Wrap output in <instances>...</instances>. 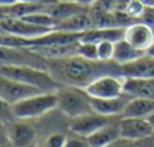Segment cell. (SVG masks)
I'll list each match as a JSON object with an SVG mask.
<instances>
[{
	"label": "cell",
	"mask_w": 154,
	"mask_h": 147,
	"mask_svg": "<svg viewBox=\"0 0 154 147\" xmlns=\"http://www.w3.org/2000/svg\"><path fill=\"white\" fill-rule=\"evenodd\" d=\"M112 61H90L78 55L66 59L48 61V71L60 86H78L86 87L96 78L106 72L105 68Z\"/></svg>",
	"instance_id": "cell-1"
},
{
	"label": "cell",
	"mask_w": 154,
	"mask_h": 147,
	"mask_svg": "<svg viewBox=\"0 0 154 147\" xmlns=\"http://www.w3.org/2000/svg\"><path fill=\"white\" fill-rule=\"evenodd\" d=\"M145 7H154V0H139Z\"/></svg>",
	"instance_id": "cell-32"
},
{
	"label": "cell",
	"mask_w": 154,
	"mask_h": 147,
	"mask_svg": "<svg viewBox=\"0 0 154 147\" xmlns=\"http://www.w3.org/2000/svg\"><path fill=\"white\" fill-rule=\"evenodd\" d=\"M124 93L131 97L154 100V79H130L124 81Z\"/></svg>",
	"instance_id": "cell-18"
},
{
	"label": "cell",
	"mask_w": 154,
	"mask_h": 147,
	"mask_svg": "<svg viewBox=\"0 0 154 147\" xmlns=\"http://www.w3.org/2000/svg\"><path fill=\"white\" fill-rule=\"evenodd\" d=\"M124 40L127 42H130L134 48L146 53L149 46L154 42V32L146 23L138 20V22L125 27Z\"/></svg>",
	"instance_id": "cell-10"
},
{
	"label": "cell",
	"mask_w": 154,
	"mask_h": 147,
	"mask_svg": "<svg viewBox=\"0 0 154 147\" xmlns=\"http://www.w3.org/2000/svg\"><path fill=\"white\" fill-rule=\"evenodd\" d=\"M154 113V100L143 97H132L127 104L122 117L149 118Z\"/></svg>",
	"instance_id": "cell-17"
},
{
	"label": "cell",
	"mask_w": 154,
	"mask_h": 147,
	"mask_svg": "<svg viewBox=\"0 0 154 147\" xmlns=\"http://www.w3.org/2000/svg\"><path fill=\"white\" fill-rule=\"evenodd\" d=\"M147 120H149V121H150L151 124H153V125H154V113H153V115H150V116H149V118H147Z\"/></svg>",
	"instance_id": "cell-34"
},
{
	"label": "cell",
	"mask_w": 154,
	"mask_h": 147,
	"mask_svg": "<svg viewBox=\"0 0 154 147\" xmlns=\"http://www.w3.org/2000/svg\"><path fill=\"white\" fill-rule=\"evenodd\" d=\"M6 144H10L8 124H6V123L0 120V146H6Z\"/></svg>",
	"instance_id": "cell-28"
},
{
	"label": "cell",
	"mask_w": 154,
	"mask_h": 147,
	"mask_svg": "<svg viewBox=\"0 0 154 147\" xmlns=\"http://www.w3.org/2000/svg\"><path fill=\"white\" fill-rule=\"evenodd\" d=\"M10 144L14 147H32L37 139V130L32 120L15 118L8 124Z\"/></svg>",
	"instance_id": "cell-8"
},
{
	"label": "cell",
	"mask_w": 154,
	"mask_h": 147,
	"mask_svg": "<svg viewBox=\"0 0 154 147\" xmlns=\"http://www.w3.org/2000/svg\"><path fill=\"white\" fill-rule=\"evenodd\" d=\"M98 0H76V3L81 4L82 7H86V8H89V7H93L94 4L97 3Z\"/></svg>",
	"instance_id": "cell-31"
},
{
	"label": "cell",
	"mask_w": 154,
	"mask_h": 147,
	"mask_svg": "<svg viewBox=\"0 0 154 147\" xmlns=\"http://www.w3.org/2000/svg\"><path fill=\"white\" fill-rule=\"evenodd\" d=\"M146 53H147L149 56H151V57H154V42L151 44L150 46H149V49L146 51Z\"/></svg>",
	"instance_id": "cell-33"
},
{
	"label": "cell",
	"mask_w": 154,
	"mask_h": 147,
	"mask_svg": "<svg viewBox=\"0 0 154 147\" xmlns=\"http://www.w3.org/2000/svg\"><path fill=\"white\" fill-rule=\"evenodd\" d=\"M113 51H115V42H111V41H101V42H97L98 61H112Z\"/></svg>",
	"instance_id": "cell-23"
},
{
	"label": "cell",
	"mask_w": 154,
	"mask_h": 147,
	"mask_svg": "<svg viewBox=\"0 0 154 147\" xmlns=\"http://www.w3.org/2000/svg\"><path fill=\"white\" fill-rule=\"evenodd\" d=\"M22 3H32V4H41V6H51V4L56 3L57 0H18Z\"/></svg>",
	"instance_id": "cell-30"
},
{
	"label": "cell",
	"mask_w": 154,
	"mask_h": 147,
	"mask_svg": "<svg viewBox=\"0 0 154 147\" xmlns=\"http://www.w3.org/2000/svg\"><path fill=\"white\" fill-rule=\"evenodd\" d=\"M76 55L90 61H98V53H97V44L96 42H86L79 41Z\"/></svg>",
	"instance_id": "cell-22"
},
{
	"label": "cell",
	"mask_w": 154,
	"mask_h": 147,
	"mask_svg": "<svg viewBox=\"0 0 154 147\" xmlns=\"http://www.w3.org/2000/svg\"><path fill=\"white\" fill-rule=\"evenodd\" d=\"M15 115H14V108H12L11 104L6 102L3 98H0V120L6 123V124H10L15 120Z\"/></svg>",
	"instance_id": "cell-24"
},
{
	"label": "cell",
	"mask_w": 154,
	"mask_h": 147,
	"mask_svg": "<svg viewBox=\"0 0 154 147\" xmlns=\"http://www.w3.org/2000/svg\"><path fill=\"white\" fill-rule=\"evenodd\" d=\"M85 10H87L86 7H82L78 3H64V2H56L47 7V12L52 15V18L56 20V25L63 19H67L71 15L78 14Z\"/></svg>",
	"instance_id": "cell-20"
},
{
	"label": "cell",
	"mask_w": 154,
	"mask_h": 147,
	"mask_svg": "<svg viewBox=\"0 0 154 147\" xmlns=\"http://www.w3.org/2000/svg\"><path fill=\"white\" fill-rule=\"evenodd\" d=\"M2 26H3L4 33H10V34L18 35V37H23V38H35V37H40V35L51 32V30L44 29V27L34 26V25L26 22L22 18L3 19L2 20Z\"/></svg>",
	"instance_id": "cell-13"
},
{
	"label": "cell",
	"mask_w": 154,
	"mask_h": 147,
	"mask_svg": "<svg viewBox=\"0 0 154 147\" xmlns=\"http://www.w3.org/2000/svg\"><path fill=\"white\" fill-rule=\"evenodd\" d=\"M122 116H105L100 115L97 112H90L86 115H82L79 117L71 118L70 123V131L74 133H78L81 136H90L91 133H94L96 131H98L100 128L105 127V125L113 123L115 120L120 118Z\"/></svg>",
	"instance_id": "cell-6"
},
{
	"label": "cell",
	"mask_w": 154,
	"mask_h": 147,
	"mask_svg": "<svg viewBox=\"0 0 154 147\" xmlns=\"http://www.w3.org/2000/svg\"><path fill=\"white\" fill-rule=\"evenodd\" d=\"M0 75L29 84L42 93H52L60 89V84L55 81L48 69L37 68L32 66H0Z\"/></svg>",
	"instance_id": "cell-2"
},
{
	"label": "cell",
	"mask_w": 154,
	"mask_h": 147,
	"mask_svg": "<svg viewBox=\"0 0 154 147\" xmlns=\"http://www.w3.org/2000/svg\"><path fill=\"white\" fill-rule=\"evenodd\" d=\"M125 27H94L87 32L82 33L81 41L86 42H101V41H111L117 42L124 40Z\"/></svg>",
	"instance_id": "cell-15"
},
{
	"label": "cell",
	"mask_w": 154,
	"mask_h": 147,
	"mask_svg": "<svg viewBox=\"0 0 154 147\" xmlns=\"http://www.w3.org/2000/svg\"><path fill=\"white\" fill-rule=\"evenodd\" d=\"M120 75L130 79H154V57L145 53L137 60L123 64Z\"/></svg>",
	"instance_id": "cell-11"
},
{
	"label": "cell",
	"mask_w": 154,
	"mask_h": 147,
	"mask_svg": "<svg viewBox=\"0 0 154 147\" xmlns=\"http://www.w3.org/2000/svg\"><path fill=\"white\" fill-rule=\"evenodd\" d=\"M134 142L135 140H128V139H124V138H119L117 140L112 142L111 144H108L105 147H132Z\"/></svg>",
	"instance_id": "cell-29"
},
{
	"label": "cell",
	"mask_w": 154,
	"mask_h": 147,
	"mask_svg": "<svg viewBox=\"0 0 154 147\" xmlns=\"http://www.w3.org/2000/svg\"><path fill=\"white\" fill-rule=\"evenodd\" d=\"M94 19L91 12L87 10L81 11L78 14L71 15L67 19H63L55 26V30H60V32L66 33H76V34H82V33L87 32L90 29H94Z\"/></svg>",
	"instance_id": "cell-14"
},
{
	"label": "cell",
	"mask_w": 154,
	"mask_h": 147,
	"mask_svg": "<svg viewBox=\"0 0 154 147\" xmlns=\"http://www.w3.org/2000/svg\"><path fill=\"white\" fill-rule=\"evenodd\" d=\"M124 81L125 78L115 74H105L85 87L86 93L90 98H112L122 95L124 93Z\"/></svg>",
	"instance_id": "cell-5"
},
{
	"label": "cell",
	"mask_w": 154,
	"mask_h": 147,
	"mask_svg": "<svg viewBox=\"0 0 154 147\" xmlns=\"http://www.w3.org/2000/svg\"><path fill=\"white\" fill-rule=\"evenodd\" d=\"M140 22L146 23L154 32V7H146L142 17H140Z\"/></svg>",
	"instance_id": "cell-27"
},
{
	"label": "cell",
	"mask_w": 154,
	"mask_h": 147,
	"mask_svg": "<svg viewBox=\"0 0 154 147\" xmlns=\"http://www.w3.org/2000/svg\"><path fill=\"white\" fill-rule=\"evenodd\" d=\"M12 108H14V115L17 118L34 120L57 109V94L56 91L38 93L12 105Z\"/></svg>",
	"instance_id": "cell-4"
},
{
	"label": "cell",
	"mask_w": 154,
	"mask_h": 147,
	"mask_svg": "<svg viewBox=\"0 0 154 147\" xmlns=\"http://www.w3.org/2000/svg\"><path fill=\"white\" fill-rule=\"evenodd\" d=\"M64 140H66V135L61 133H51L42 143V147H63Z\"/></svg>",
	"instance_id": "cell-26"
},
{
	"label": "cell",
	"mask_w": 154,
	"mask_h": 147,
	"mask_svg": "<svg viewBox=\"0 0 154 147\" xmlns=\"http://www.w3.org/2000/svg\"><path fill=\"white\" fill-rule=\"evenodd\" d=\"M22 19H25L26 22L32 23L34 26L44 27V29H48V30H53L56 26V20L53 19L49 12H47V8L42 10V11H37V12H33V14H29V15H26V17H23Z\"/></svg>",
	"instance_id": "cell-21"
},
{
	"label": "cell",
	"mask_w": 154,
	"mask_h": 147,
	"mask_svg": "<svg viewBox=\"0 0 154 147\" xmlns=\"http://www.w3.org/2000/svg\"><path fill=\"white\" fill-rule=\"evenodd\" d=\"M120 118L115 120L113 123L105 125V127L100 128L98 131L91 133L90 136H87L86 139L87 143H89V147H105L108 144H111L112 142L117 140L119 138H122L120 136V127H119Z\"/></svg>",
	"instance_id": "cell-16"
},
{
	"label": "cell",
	"mask_w": 154,
	"mask_h": 147,
	"mask_svg": "<svg viewBox=\"0 0 154 147\" xmlns=\"http://www.w3.org/2000/svg\"><path fill=\"white\" fill-rule=\"evenodd\" d=\"M57 94V110H60L68 118H75L82 115L93 112L91 98L85 87L60 86Z\"/></svg>",
	"instance_id": "cell-3"
},
{
	"label": "cell",
	"mask_w": 154,
	"mask_h": 147,
	"mask_svg": "<svg viewBox=\"0 0 154 147\" xmlns=\"http://www.w3.org/2000/svg\"><path fill=\"white\" fill-rule=\"evenodd\" d=\"M6 146H8V144H6ZM6 146H0V147H6Z\"/></svg>",
	"instance_id": "cell-36"
},
{
	"label": "cell",
	"mask_w": 154,
	"mask_h": 147,
	"mask_svg": "<svg viewBox=\"0 0 154 147\" xmlns=\"http://www.w3.org/2000/svg\"><path fill=\"white\" fill-rule=\"evenodd\" d=\"M131 95L123 93L122 95L112 98H91L93 110L105 116H123L127 104L130 102Z\"/></svg>",
	"instance_id": "cell-12"
},
{
	"label": "cell",
	"mask_w": 154,
	"mask_h": 147,
	"mask_svg": "<svg viewBox=\"0 0 154 147\" xmlns=\"http://www.w3.org/2000/svg\"><path fill=\"white\" fill-rule=\"evenodd\" d=\"M57 2H64V3H76V0H57Z\"/></svg>",
	"instance_id": "cell-35"
},
{
	"label": "cell",
	"mask_w": 154,
	"mask_h": 147,
	"mask_svg": "<svg viewBox=\"0 0 154 147\" xmlns=\"http://www.w3.org/2000/svg\"><path fill=\"white\" fill-rule=\"evenodd\" d=\"M38 93L42 91H40L33 86H29V84L20 83V82L10 79L4 75H0V98H3L8 104L15 105L23 101L25 98L35 95Z\"/></svg>",
	"instance_id": "cell-7"
},
{
	"label": "cell",
	"mask_w": 154,
	"mask_h": 147,
	"mask_svg": "<svg viewBox=\"0 0 154 147\" xmlns=\"http://www.w3.org/2000/svg\"><path fill=\"white\" fill-rule=\"evenodd\" d=\"M151 138H153V139H154V133H153V136H151Z\"/></svg>",
	"instance_id": "cell-37"
},
{
	"label": "cell",
	"mask_w": 154,
	"mask_h": 147,
	"mask_svg": "<svg viewBox=\"0 0 154 147\" xmlns=\"http://www.w3.org/2000/svg\"><path fill=\"white\" fill-rule=\"evenodd\" d=\"M120 136L128 140H140L151 138L154 133V125L147 118L122 117L119 121Z\"/></svg>",
	"instance_id": "cell-9"
},
{
	"label": "cell",
	"mask_w": 154,
	"mask_h": 147,
	"mask_svg": "<svg viewBox=\"0 0 154 147\" xmlns=\"http://www.w3.org/2000/svg\"><path fill=\"white\" fill-rule=\"evenodd\" d=\"M143 55H145V52L134 48L125 40H120L117 42H115V51H113L112 61L116 63L117 66H123V64H127L137 60V59H139Z\"/></svg>",
	"instance_id": "cell-19"
},
{
	"label": "cell",
	"mask_w": 154,
	"mask_h": 147,
	"mask_svg": "<svg viewBox=\"0 0 154 147\" xmlns=\"http://www.w3.org/2000/svg\"><path fill=\"white\" fill-rule=\"evenodd\" d=\"M63 147H89V143H87V139L85 136H81L70 131V133L66 135Z\"/></svg>",
	"instance_id": "cell-25"
}]
</instances>
